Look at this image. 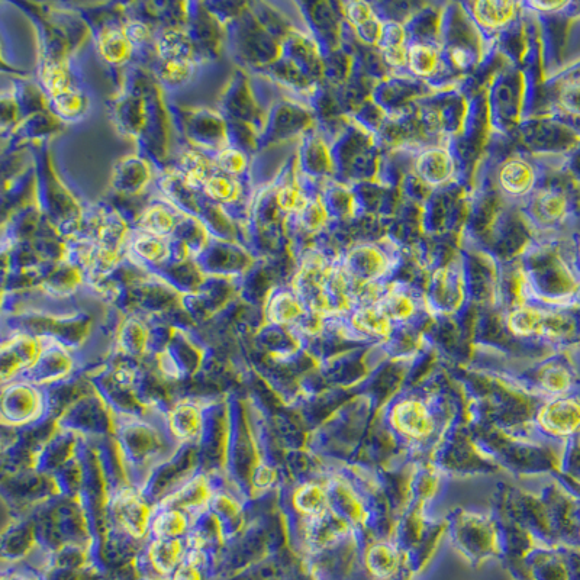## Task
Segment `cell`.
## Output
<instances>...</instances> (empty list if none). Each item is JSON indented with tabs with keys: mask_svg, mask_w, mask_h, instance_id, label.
I'll return each mask as SVG.
<instances>
[{
	"mask_svg": "<svg viewBox=\"0 0 580 580\" xmlns=\"http://www.w3.org/2000/svg\"><path fill=\"white\" fill-rule=\"evenodd\" d=\"M517 5L511 2H478L473 5V15L483 28L499 29L514 19Z\"/></svg>",
	"mask_w": 580,
	"mask_h": 580,
	"instance_id": "5b68a950",
	"label": "cell"
},
{
	"mask_svg": "<svg viewBox=\"0 0 580 580\" xmlns=\"http://www.w3.org/2000/svg\"><path fill=\"white\" fill-rule=\"evenodd\" d=\"M277 321H289L298 317L301 314V308L289 296H283L279 299V306H277Z\"/></svg>",
	"mask_w": 580,
	"mask_h": 580,
	"instance_id": "83f0119b",
	"label": "cell"
},
{
	"mask_svg": "<svg viewBox=\"0 0 580 580\" xmlns=\"http://www.w3.org/2000/svg\"><path fill=\"white\" fill-rule=\"evenodd\" d=\"M219 166L227 173H240L246 166V159L240 151L225 150L219 156Z\"/></svg>",
	"mask_w": 580,
	"mask_h": 580,
	"instance_id": "cb8c5ba5",
	"label": "cell"
},
{
	"mask_svg": "<svg viewBox=\"0 0 580 580\" xmlns=\"http://www.w3.org/2000/svg\"><path fill=\"white\" fill-rule=\"evenodd\" d=\"M186 520L180 512H164L154 522V533L160 538H174L185 531Z\"/></svg>",
	"mask_w": 580,
	"mask_h": 580,
	"instance_id": "7c38bea8",
	"label": "cell"
},
{
	"mask_svg": "<svg viewBox=\"0 0 580 580\" xmlns=\"http://www.w3.org/2000/svg\"><path fill=\"white\" fill-rule=\"evenodd\" d=\"M560 102L570 115L580 116V82L566 87Z\"/></svg>",
	"mask_w": 580,
	"mask_h": 580,
	"instance_id": "484cf974",
	"label": "cell"
},
{
	"mask_svg": "<svg viewBox=\"0 0 580 580\" xmlns=\"http://www.w3.org/2000/svg\"><path fill=\"white\" fill-rule=\"evenodd\" d=\"M206 193L212 199H217L221 202H230L237 195L238 189L232 180L225 176L209 177L208 182L205 183Z\"/></svg>",
	"mask_w": 580,
	"mask_h": 580,
	"instance_id": "5bb4252c",
	"label": "cell"
},
{
	"mask_svg": "<svg viewBox=\"0 0 580 580\" xmlns=\"http://www.w3.org/2000/svg\"><path fill=\"white\" fill-rule=\"evenodd\" d=\"M277 203L285 211H301L306 208V201L298 189L286 186L277 195Z\"/></svg>",
	"mask_w": 580,
	"mask_h": 580,
	"instance_id": "ffe728a7",
	"label": "cell"
},
{
	"mask_svg": "<svg viewBox=\"0 0 580 580\" xmlns=\"http://www.w3.org/2000/svg\"><path fill=\"white\" fill-rule=\"evenodd\" d=\"M138 254L148 260L160 259L161 254L164 253V247L161 246L160 241L153 237H143L135 243Z\"/></svg>",
	"mask_w": 580,
	"mask_h": 580,
	"instance_id": "d4e9b609",
	"label": "cell"
},
{
	"mask_svg": "<svg viewBox=\"0 0 580 580\" xmlns=\"http://www.w3.org/2000/svg\"><path fill=\"white\" fill-rule=\"evenodd\" d=\"M401 551L389 544L369 547L364 556V570L372 580H396L402 569Z\"/></svg>",
	"mask_w": 580,
	"mask_h": 580,
	"instance_id": "7a4b0ae2",
	"label": "cell"
},
{
	"mask_svg": "<svg viewBox=\"0 0 580 580\" xmlns=\"http://www.w3.org/2000/svg\"><path fill=\"white\" fill-rule=\"evenodd\" d=\"M538 422L546 433L559 438H573L580 434V396H554L544 405Z\"/></svg>",
	"mask_w": 580,
	"mask_h": 580,
	"instance_id": "6da1fadb",
	"label": "cell"
},
{
	"mask_svg": "<svg viewBox=\"0 0 580 580\" xmlns=\"http://www.w3.org/2000/svg\"><path fill=\"white\" fill-rule=\"evenodd\" d=\"M173 424L180 435H183V437H192L193 434H196V430H198L199 417L195 409L185 406V408L179 409L174 414Z\"/></svg>",
	"mask_w": 580,
	"mask_h": 580,
	"instance_id": "ac0fdd59",
	"label": "cell"
},
{
	"mask_svg": "<svg viewBox=\"0 0 580 580\" xmlns=\"http://www.w3.org/2000/svg\"><path fill=\"white\" fill-rule=\"evenodd\" d=\"M54 102H56L58 111L67 116H73L82 111L83 98L72 89L54 98Z\"/></svg>",
	"mask_w": 580,
	"mask_h": 580,
	"instance_id": "44dd1931",
	"label": "cell"
},
{
	"mask_svg": "<svg viewBox=\"0 0 580 580\" xmlns=\"http://www.w3.org/2000/svg\"><path fill=\"white\" fill-rule=\"evenodd\" d=\"M382 312L386 318H406L411 315L412 302L404 295H393L386 302Z\"/></svg>",
	"mask_w": 580,
	"mask_h": 580,
	"instance_id": "d6986e66",
	"label": "cell"
},
{
	"mask_svg": "<svg viewBox=\"0 0 580 580\" xmlns=\"http://www.w3.org/2000/svg\"><path fill=\"white\" fill-rule=\"evenodd\" d=\"M143 222L145 228L154 234H166L167 231L172 230L174 224L172 215L163 208H151L144 215Z\"/></svg>",
	"mask_w": 580,
	"mask_h": 580,
	"instance_id": "e0dca14e",
	"label": "cell"
},
{
	"mask_svg": "<svg viewBox=\"0 0 580 580\" xmlns=\"http://www.w3.org/2000/svg\"><path fill=\"white\" fill-rule=\"evenodd\" d=\"M541 385L550 395H567L575 386L576 375L566 362H551L544 367L540 376Z\"/></svg>",
	"mask_w": 580,
	"mask_h": 580,
	"instance_id": "8992f818",
	"label": "cell"
},
{
	"mask_svg": "<svg viewBox=\"0 0 580 580\" xmlns=\"http://www.w3.org/2000/svg\"><path fill=\"white\" fill-rule=\"evenodd\" d=\"M121 517L125 525L131 528L132 533H143L148 517L147 511L140 502L128 498V501L122 505Z\"/></svg>",
	"mask_w": 580,
	"mask_h": 580,
	"instance_id": "4fadbf2b",
	"label": "cell"
},
{
	"mask_svg": "<svg viewBox=\"0 0 580 580\" xmlns=\"http://www.w3.org/2000/svg\"><path fill=\"white\" fill-rule=\"evenodd\" d=\"M537 209L546 221L560 222L569 215L570 202L560 190H544L538 195Z\"/></svg>",
	"mask_w": 580,
	"mask_h": 580,
	"instance_id": "9c48e42d",
	"label": "cell"
},
{
	"mask_svg": "<svg viewBox=\"0 0 580 580\" xmlns=\"http://www.w3.org/2000/svg\"><path fill=\"white\" fill-rule=\"evenodd\" d=\"M206 161L202 159L201 156H196V154H189L185 160H183V166H185V182L189 186L205 185L208 182L206 179V172H208V167H206Z\"/></svg>",
	"mask_w": 580,
	"mask_h": 580,
	"instance_id": "2e32d148",
	"label": "cell"
},
{
	"mask_svg": "<svg viewBox=\"0 0 580 580\" xmlns=\"http://www.w3.org/2000/svg\"><path fill=\"white\" fill-rule=\"evenodd\" d=\"M190 67L188 60L182 58H172L167 61L166 66L163 67V77L169 82L180 83L189 76Z\"/></svg>",
	"mask_w": 580,
	"mask_h": 580,
	"instance_id": "603a6c76",
	"label": "cell"
},
{
	"mask_svg": "<svg viewBox=\"0 0 580 580\" xmlns=\"http://www.w3.org/2000/svg\"><path fill=\"white\" fill-rule=\"evenodd\" d=\"M440 64L437 50L431 45L414 44L408 51V66L418 76H431Z\"/></svg>",
	"mask_w": 580,
	"mask_h": 580,
	"instance_id": "30bf717a",
	"label": "cell"
},
{
	"mask_svg": "<svg viewBox=\"0 0 580 580\" xmlns=\"http://www.w3.org/2000/svg\"><path fill=\"white\" fill-rule=\"evenodd\" d=\"M325 495L317 486H306L296 495V505L308 514H318L324 507Z\"/></svg>",
	"mask_w": 580,
	"mask_h": 580,
	"instance_id": "9a60e30c",
	"label": "cell"
},
{
	"mask_svg": "<svg viewBox=\"0 0 580 580\" xmlns=\"http://www.w3.org/2000/svg\"><path fill=\"white\" fill-rule=\"evenodd\" d=\"M578 538L580 540V525H579V534H578Z\"/></svg>",
	"mask_w": 580,
	"mask_h": 580,
	"instance_id": "4dcf8cb0",
	"label": "cell"
},
{
	"mask_svg": "<svg viewBox=\"0 0 580 580\" xmlns=\"http://www.w3.org/2000/svg\"><path fill=\"white\" fill-rule=\"evenodd\" d=\"M182 544L174 538H161L151 549V562L157 572L170 573L179 566Z\"/></svg>",
	"mask_w": 580,
	"mask_h": 580,
	"instance_id": "ba28073f",
	"label": "cell"
},
{
	"mask_svg": "<svg viewBox=\"0 0 580 580\" xmlns=\"http://www.w3.org/2000/svg\"><path fill=\"white\" fill-rule=\"evenodd\" d=\"M392 422L396 430L409 437L422 438L430 434L431 418L427 409L417 401H406L396 406L393 411Z\"/></svg>",
	"mask_w": 580,
	"mask_h": 580,
	"instance_id": "3957f363",
	"label": "cell"
},
{
	"mask_svg": "<svg viewBox=\"0 0 580 580\" xmlns=\"http://www.w3.org/2000/svg\"><path fill=\"white\" fill-rule=\"evenodd\" d=\"M199 563H201L199 560L188 557L185 563L174 570L173 580H202Z\"/></svg>",
	"mask_w": 580,
	"mask_h": 580,
	"instance_id": "4316f807",
	"label": "cell"
},
{
	"mask_svg": "<svg viewBox=\"0 0 580 580\" xmlns=\"http://www.w3.org/2000/svg\"><path fill=\"white\" fill-rule=\"evenodd\" d=\"M499 185L511 196H524L536 185V172L527 161L511 159L499 170Z\"/></svg>",
	"mask_w": 580,
	"mask_h": 580,
	"instance_id": "277c9868",
	"label": "cell"
},
{
	"mask_svg": "<svg viewBox=\"0 0 580 580\" xmlns=\"http://www.w3.org/2000/svg\"><path fill=\"white\" fill-rule=\"evenodd\" d=\"M537 9H541L544 12H557L562 11L566 8L567 3L565 2H551V3H534Z\"/></svg>",
	"mask_w": 580,
	"mask_h": 580,
	"instance_id": "f546056e",
	"label": "cell"
},
{
	"mask_svg": "<svg viewBox=\"0 0 580 580\" xmlns=\"http://www.w3.org/2000/svg\"><path fill=\"white\" fill-rule=\"evenodd\" d=\"M101 50L106 60L121 63L130 54V41L121 32L109 31L102 37Z\"/></svg>",
	"mask_w": 580,
	"mask_h": 580,
	"instance_id": "8fae6325",
	"label": "cell"
},
{
	"mask_svg": "<svg viewBox=\"0 0 580 580\" xmlns=\"http://www.w3.org/2000/svg\"><path fill=\"white\" fill-rule=\"evenodd\" d=\"M346 14L348 16V21H350L356 29L364 27L367 22L376 18L375 12H373V9L370 8V5H367V3H351V5H348Z\"/></svg>",
	"mask_w": 580,
	"mask_h": 580,
	"instance_id": "7402d4cb",
	"label": "cell"
},
{
	"mask_svg": "<svg viewBox=\"0 0 580 580\" xmlns=\"http://www.w3.org/2000/svg\"><path fill=\"white\" fill-rule=\"evenodd\" d=\"M125 37L128 38V41H132V43H138V41H144L145 38L148 37L147 28L143 27L140 24L131 25L130 28H127V31L124 32Z\"/></svg>",
	"mask_w": 580,
	"mask_h": 580,
	"instance_id": "f1b7e54d",
	"label": "cell"
},
{
	"mask_svg": "<svg viewBox=\"0 0 580 580\" xmlns=\"http://www.w3.org/2000/svg\"><path fill=\"white\" fill-rule=\"evenodd\" d=\"M418 169L430 183H443L450 177L451 160L444 150H431L422 154Z\"/></svg>",
	"mask_w": 580,
	"mask_h": 580,
	"instance_id": "52a82bcc",
	"label": "cell"
}]
</instances>
